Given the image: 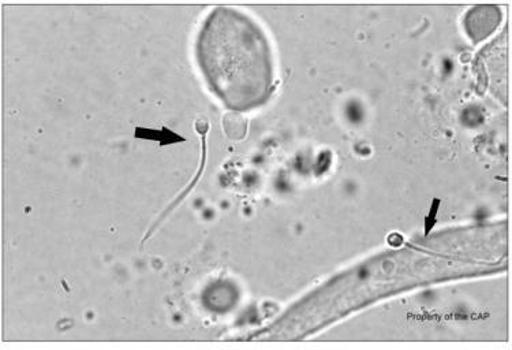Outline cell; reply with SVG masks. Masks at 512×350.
<instances>
[{"label":"cell","instance_id":"6da1fadb","mask_svg":"<svg viewBox=\"0 0 512 350\" xmlns=\"http://www.w3.org/2000/svg\"><path fill=\"white\" fill-rule=\"evenodd\" d=\"M196 61L209 91L233 113L263 107L275 91L274 50L263 26L233 7H216L198 32Z\"/></svg>","mask_w":512,"mask_h":350},{"label":"cell","instance_id":"7a4b0ae2","mask_svg":"<svg viewBox=\"0 0 512 350\" xmlns=\"http://www.w3.org/2000/svg\"><path fill=\"white\" fill-rule=\"evenodd\" d=\"M224 132L233 140H242L245 137L248 125L245 119L237 113L227 114L223 121Z\"/></svg>","mask_w":512,"mask_h":350}]
</instances>
